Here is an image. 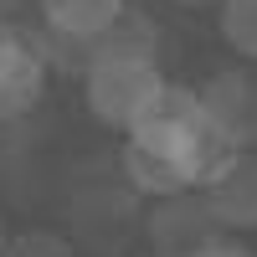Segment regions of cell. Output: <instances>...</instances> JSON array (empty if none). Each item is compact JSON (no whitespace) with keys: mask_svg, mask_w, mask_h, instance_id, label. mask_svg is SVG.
<instances>
[{"mask_svg":"<svg viewBox=\"0 0 257 257\" xmlns=\"http://www.w3.org/2000/svg\"><path fill=\"white\" fill-rule=\"evenodd\" d=\"M231 155L226 144L211 139V128L201 123V103H196V88L185 82H165V93L155 103L134 134L123 144V185L139 190V196H155V201H170V196H190L211 180V170Z\"/></svg>","mask_w":257,"mask_h":257,"instance_id":"cell-1","label":"cell"},{"mask_svg":"<svg viewBox=\"0 0 257 257\" xmlns=\"http://www.w3.org/2000/svg\"><path fill=\"white\" fill-rule=\"evenodd\" d=\"M165 93L160 57H123V52H93V62L82 67V98L98 123L108 128H134L155 113V103Z\"/></svg>","mask_w":257,"mask_h":257,"instance_id":"cell-2","label":"cell"},{"mask_svg":"<svg viewBox=\"0 0 257 257\" xmlns=\"http://www.w3.org/2000/svg\"><path fill=\"white\" fill-rule=\"evenodd\" d=\"M196 103H201V123L211 128L216 144H226V149L257 144V72H247V67L211 72L196 88Z\"/></svg>","mask_w":257,"mask_h":257,"instance_id":"cell-3","label":"cell"},{"mask_svg":"<svg viewBox=\"0 0 257 257\" xmlns=\"http://www.w3.org/2000/svg\"><path fill=\"white\" fill-rule=\"evenodd\" d=\"M144 231H149L155 257H196L201 247H211L221 237V226H216V216H211V206H206L201 190L155 201V211L144 216Z\"/></svg>","mask_w":257,"mask_h":257,"instance_id":"cell-4","label":"cell"},{"mask_svg":"<svg viewBox=\"0 0 257 257\" xmlns=\"http://www.w3.org/2000/svg\"><path fill=\"white\" fill-rule=\"evenodd\" d=\"M41 98H47V52L16 31H0V123L36 113Z\"/></svg>","mask_w":257,"mask_h":257,"instance_id":"cell-5","label":"cell"},{"mask_svg":"<svg viewBox=\"0 0 257 257\" xmlns=\"http://www.w3.org/2000/svg\"><path fill=\"white\" fill-rule=\"evenodd\" d=\"M201 196L211 206L216 226L226 231H247L257 226V155L252 149H231V155L211 170V180L201 185Z\"/></svg>","mask_w":257,"mask_h":257,"instance_id":"cell-6","label":"cell"},{"mask_svg":"<svg viewBox=\"0 0 257 257\" xmlns=\"http://www.w3.org/2000/svg\"><path fill=\"white\" fill-rule=\"evenodd\" d=\"M128 216H134V206H128V196L118 185H88V190H77V201H72L77 237L88 247H98V252H113L128 237Z\"/></svg>","mask_w":257,"mask_h":257,"instance_id":"cell-7","label":"cell"},{"mask_svg":"<svg viewBox=\"0 0 257 257\" xmlns=\"http://www.w3.org/2000/svg\"><path fill=\"white\" fill-rule=\"evenodd\" d=\"M128 11V0H41V21H47V31L57 41H72V47H88L103 41L118 16Z\"/></svg>","mask_w":257,"mask_h":257,"instance_id":"cell-8","label":"cell"},{"mask_svg":"<svg viewBox=\"0 0 257 257\" xmlns=\"http://www.w3.org/2000/svg\"><path fill=\"white\" fill-rule=\"evenodd\" d=\"M221 36L237 57L257 62V0H221Z\"/></svg>","mask_w":257,"mask_h":257,"instance_id":"cell-9","label":"cell"},{"mask_svg":"<svg viewBox=\"0 0 257 257\" xmlns=\"http://www.w3.org/2000/svg\"><path fill=\"white\" fill-rule=\"evenodd\" d=\"M6 257H72V247L62 237H47V231H26L6 247Z\"/></svg>","mask_w":257,"mask_h":257,"instance_id":"cell-10","label":"cell"},{"mask_svg":"<svg viewBox=\"0 0 257 257\" xmlns=\"http://www.w3.org/2000/svg\"><path fill=\"white\" fill-rule=\"evenodd\" d=\"M196 257H257V252H252V247H247L242 237H226V231H221V237L211 242V247H201Z\"/></svg>","mask_w":257,"mask_h":257,"instance_id":"cell-11","label":"cell"},{"mask_svg":"<svg viewBox=\"0 0 257 257\" xmlns=\"http://www.w3.org/2000/svg\"><path fill=\"white\" fill-rule=\"evenodd\" d=\"M6 247H11V231H6V216H0V257H6Z\"/></svg>","mask_w":257,"mask_h":257,"instance_id":"cell-12","label":"cell"},{"mask_svg":"<svg viewBox=\"0 0 257 257\" xmlns=\"http://www.w3.org/2000/svg\"><path fill=\"white\" fill-rule=\"evenodd\" d=\"M180 6H211V0H180Z\"/></svg>","mask_w":257,"mask_h":257,"instance_id":"cell-13","label":"cell"}]
</instances>
